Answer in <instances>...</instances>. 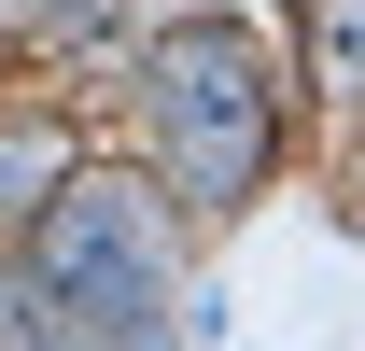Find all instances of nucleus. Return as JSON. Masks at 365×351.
I'll return each instance as SVG.
<instances>
[{"label":"nucleus","mask_w":365,"mask_h":351,"mask_svg":"<svg viewBox=\"0 0 365 351\" xmlns=\"http://www.w3.org/2000/svg\"><path fill=\"white\" fill-rule=\"evenodd\" d=\"M29 295L56 309V337L85 351H169V239H155V211H140L127 183H71L56 169V197H29Z\"/></svg>","instance_id":"nucleus-1"},{"label":"nucleus","mask_w":365,"mask_h":351,"mask_svg":"<svg viewBox=\"0 0 365 351\" xmlns=\"http://www.w3.org/2000/svg\"><path fill=\"white\" fill-rule=\"evenodd\" d=\"M155 141H169L182 197H239L267 169V56L239 29H169L155 43Z\"/></svg>","instance_id":"nucleus-2"},{"label":"nucleus","mask_w":365,"mask_h":351,"mask_svg":"<svg viewBox=\"0 0 365 351\" xmlns=\"http://www.w3.org/2000/svg\"><path fill=\"white\" fill-rule=\"evenodd\" d=\"M43 183H56V141H43V127H14V141H0V211H29Z\"/></svg>","instance_id":"nucleus-3"},{"label":"nucleus","mask_w":365,"mask_h":351,"mask_svg":"<svg viewBox=\"0 0 365 351\" xmlns=\"http://www.w3.org/2000/svg\"><path fill=\"white\" fill-rule=\"evenodd\" d=\"M323 71L365 85V0H323Z\"/></svg>","instance_id":"nucleus-4"},{"label":"nucleus","mask_w":365,"mask_h":351,"mask_svg":"<svg viewBox=\"0 0 365 351\" xmlns=\"http://www.w3.org/2000/svg\"><path fill=\"white\" fill-rule=\"evenodd\" d=\"M0 351H56V309L29 295V281H0Z\"/></svg>","instance_id":"nucleus-5"}]
</instances>
